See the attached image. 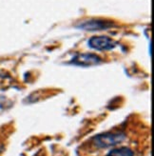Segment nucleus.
<instances>
[{
	"mask_svg": "<svg viewBox=\"0 0 154 156\" xmlns=\"http://www.w3.org/2000/svg\"><path fill=\"white\" fill-rule=\"evenodd\" d=\"M107 156H134V151L128 147H115L110 151Z\"/></svg>",
	"mask_w": 154,
	"mask_h": 156,
	"instance_id": "39448f33",
	"label": "nucleus"
},
{
	"mask_svg": "<svg viewBox=\"0 0 154 156\" xmlns=\"http://www.w3.org/2000/svg\"><path fill=\"white\" fill-rule=\"evenodd\" d=\"M2 151V146L0 145V151Z\"/></svg>",
	"mask_w": 154,
	"mask_h": 156,
	"instance_id": "423d86ee",
	"label": "nucleus"
},
{
	"mask_svg": "<svg viewBox=\"0 0 154 156\" xmlns=\"http://www.w3.org/2000/svg\"><path fill=\"white\" fill-rule=\"evenodd\" d=\"M89 47L90 49L96 51H111L116 47L117 43L109 36L106 35H96L92 36L89 42Z\"/></svg>",
	"mask_w": 154,
	"mask_h": 156,
	"instance_id": "7ed1b4c3",
	"label": "nucleus"
},
{
	"mask_svg": "<svg viewBox=\"0 0 154 156\" xmlns=\"http://www.w3.org/2000/svg\"><path fill=\"white\" fill-rule=\"evenodd\" d=\"M76 27L84 30L94 32V30H107L110 28H112L114 27V22L107 20V19L91 18V19H88V20H85L79 23Z\"/></svg>",
	"mask_w": 154,
	"mask_h": 156,
	"instance_id": "f03ea898",
	"label": "nucleus"
},
{
	"mask_svg": "<svg viewBox=\"0 0 154 156\" xmlns=\"http://www.w3.org/2000/svg\"><path fill=\"white\" fill-rule=\"evenodd\" d=\"M126 138L127 136L124 132L107 131L94 136L92 138V143L96 149H107L121 144L125 141Z\"/></svg>",
	"mask_w": 154,
	"mask_h": 156,
	"instance_id": "f257e3e1",
	"label": "nucleus"
},
{
	"mask_svg": "<svg viewBox=\"0 0 154 156\" xmlns=\"http://www.w3.org/2000/svg\"><path fill=\"white\" fill-rule=\"evenodd\" d=\"M102 62V58L96 55L94 53H80L75 55L72 61L71 64L82 67H89L98 65Z\"/></svg>",
	"mask_w": 154,
	"mask_h": 156,
	"instance_id": "20e7f679",
	"label": "nucleus"
}]
</instances>
